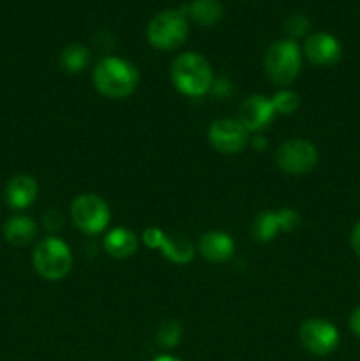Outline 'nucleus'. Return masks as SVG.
<instances>
[{
	"mask_svg": "<svg viewBox=\"0 0 360 361\" xmlns=\"http://www.w3.org/2000/svg\"><path fill=\"white\" fill-rule=\"evenodd\" d=\"M39 194L37 182L32 176L18 175L11 178L6 185V201L14 210L28 208Z\"/></svg>",
	"mask_w": 360,
	"mask_h": 361,
	"instance_id": "obj_14",
	"label": "nucleus"
},
{
	"mask_svg": "<svg viewBox=\"0 0 360 361\" xmlns=\"http://www.w3.org/2000/svg\"><path fill=\"white\" fill-rule=\"evenodd\" d=\"M32 263L44 281H62L73 267V254L66 242L48 236L35 245Z\"/></svg>",
	"mask_w": 360,
	"mask_h": 361,
	"instance_id": "obj_4",
	"label": "nucleus"
},
{
	"mask_svg": "<svg viewBox=\"0 0 360 361\" xmlns=\"http://www.w3.org/2000/svg\"><path fill=\"white\" fill-rule=\"evenodd\" d=\"M42 222H44V226L48 229H59L60 224H62V217H60L59 212L49 210L48 214L44 215V219H42Z\"/></svg>",
	"mask_w": 360,
	"mask_h": 361,
	"instance_id": "obj_23",
	"label": "nucleus"
},
{
	"mask_svg": "<svg viewBox=\"0 0 360 361\" xmlns=\"http://www.w3.org/2000/svg\"><path fill=\"white\" fill-rule=\"evenodd\" d=\"M275 109L272 106L270 99L265 95H251L240 104L239 108V122L246 127L249 133H258L265 129L268 123L274 120Z\"/></svg>",
	"mask_w": 360,
	"mask_h": 361,
	"instance_id": "obj_13",
	"label": "nucleus"
},
{
	"mask_svg": "<svg viewBox=\"0 0 360 361\" xmlns=\"http://www.w3.org/2000/svg\"><path fill=\"white\" fill-rule=\"evenodd\" d=\"M104 249L115 259H127L138 250V238L131 229L115 228L106 235Z\"/></svg>",
	"mask_w": 360,
	"mask_h": 361,
	"instance_id": "obj_16",
	"label": "nucleus"
},
{
	"mask_svg": "<svg viewBox=\"0 0 360 361\" xmlns=\"http://www.w3.org/2000/svg\"><path fill=\"white\" fill-rule=\"evenodd\" d=\"M143 242L145 245L150 249H159L162 256L168 257L173 263H189L194 257V247L186 236L169 235V233H162L157 228H148L143 231Z\"/></svg>",
	"mask_w": 360,
	"mask_h": 361,
	"instance_id": "obj_10",
	"label": "nucleus"
},
{
	"mask_svg": "<svg viewBox=\"0 0 360 361\" xmlns=\"http://www.w3.org/2000/svg\"><path fill=\"white\" fill-rule=\"evenodd\" d=\"M307 28H309V21L304 16H292L288 20V23H286V30L292 35H295V37L306 34Z\"/></svg>",
	"mask_w": 360,
	"mask_h": 361,
	"instance_id": "obj_22",
	"label": "nucleus"
},
{
	"mask_svg": "<svg viewBox=\"0 0 360 361\" xmlns=\"http://www.w3.org/2000/svg\"><path fill=\"white\" fill-rule=\"evenodd\" d=\"M90 62V51L81 44H71L60 53V67L67 73H81Z\"/></svg>",
	"mask_w": 360,
	"mask_h": 361,
	"instance_id": "obj_19",
	"label": "nucleus"
},
{
	"mask_svg": "<svg viewBox=\"0 0 360 361\" xmlns=\"http://www.w3.org/2000/svg\"><path fill=\"white\" fill-rule=\"evenodd\" d=\"M201 256L212 263H222L228 261L235 252V243L232 236L222 231H210L201 236L200 240Z\"/></svg>",
	"mask_w": 360,
	"mask_h": 361,
	"instance_id": "obj_15",
	"label": "nucleus"
},
{
	"mask_svg": "<svg viewBox=\"0 0 360 361\" xmlns=\"http://www.w3.org/2000/svg\"><path fill=\"white\" fill-rule=\"evenodd\" d=\"M172 81L179 92L189 97H200L212 87L214 74L205 56L187 51L176 56L172 63Z\"/></svg>",
	"mask_w": 360,
	"mask_h": 361,
	"instance_id": "obj_2",
	"label": "nucleus"
},
{
	"mask_svg": "<svg viewBox=\"0 0 360 361\" xmlns=\"http://www.w3.org/2000/svg\"><path fill=\"white\" fill-rule=\"evenodd\" d=\"M265 73L268 80L279 87H288L302 69V51L292 39L275 41L265 53Z\"/></svg>",
	"mask_w": 360,
	"mask_h": 361,
	"instance_id": "obj_3",
	"label": "nucleus"
},
{
	"mask_svg": "<svg viewBox=\"0 0 360 361\" xmlns=\"http://www.w3.org/2000/svg\"><path fill=\"white\" fill-rule=\"evenodd\" d=\"M300 344L309 353L318 356H327L334 353L339 345V331L330 321L314 319L304 321L299 331Z\"/></svg>",
	"mask_w": 360,
	"mask_h": 361,
	"instance_id": "obj_8",
	"label": "nucleus"
},
{
	"mask_svg": "<svg viewBox=\"0 0 360 361\" xmlns=\"http://www.w3.org/2000/svg\"><path fill=\"white\" fill-rule=\"evenodd\" d=\"M349 328H352L353 335L360 338V307H356L349 316Z\"/></svg>",
	"mask_w": 360,
	"mask_h": 361,
	"instance_id": "obj_24",
	"label": "nucleus"
},
{
	"mask_svg": "<svg viewBox=\"0 0 360 361\" xmlns=\"http://www.w3.org/2000/svg\"><path fill=\"white\" fill-rule=\"evenodd\" d=\"M189 35V23L180 11H162L147 27V39L157 49H176Z\"/></svg>",
	"mask_w": 360,
	"mask_h": 361,
	"instance_id": "obj_5",
	"label": "nucleus"
},
{
	"mask_svg": "<svg viewBox=\"0 0 360 361\" xmlns=\"http://www.w3.org/2000/svg\"><path fill=\"white\" fill-rule=\"evenodd\" d=\"M299 214L289 208L281 212H261L254 221L253 236L261 243L272 242L279 231H292L299 226Z\"/></svg>",
	"mask_w": 360,
	"mask_h": 361,
	"instance_id": "obj_11",
	"label": "nucleus"
},
{
	"mask_svg": "<svg viewBox=\"0 0 360 361\" xmlns=\"http://www.w3.org/2000/svg\"><path fill=\"white\" fill-rule=\"evenodd\" d=\"M270 101H272V106H274L275 113H281V115H292V113L296 111V108H299L300 104L299 94L293 90H288V88L279 90Z\"/></svg>",
	"mask_w": 360,
	"mask_h": 361,
	"instance_id": "obj_20",
	"label": "nucleus"
},
{
	"mask_svg": "<svg viewBox=\"0 0 360 361\" xmlns=\"http://www.w3.org/2000/svg\"><path fill=\"white\" fill-rule=\"evenodd\" d=\"M154 361H182V360L176 358V356H172V355H161V356H157Z\"/></svg>",
	"mask_w": 360,
	"mask_h": 361,
	"instance_id": "obj_26",
	"label": "nucleus"
},
{
	"mask_svg": "<svg viewBox=\"0 0 360 361\" xmlns=\"http://www.w3.org/2000/svg\"><path fill=\"white\" fill-rule=\"evenodd\" d=\"M35 235H37V224H35L34 219L27 217V215L11 217L4 224V236L11 245H28L35 238Z\"/></svg>",
	"mask_w": 360,
	"mask_h": 361,
	"instance_id": "obj_17",
	"label": "nucleus"
},
{
	"mask_svg": "<svg viewBox=\"0 0 360 361\" xmlns=\"http://www.w3.org/2000/svg\"><path fill=\"white\" fill-rule=\"evenodd\" d=\"M191 18L198 25L212 27L222 16V4L219 0H194L189 7Z\"/></svg>",
	"mask_w": 360,
	"mask_h": 361,
	"instance_id": "obj_18",
	"label": "nucleus"
},
{
	"mask_svg": "<svg viewBox=\"0 0 360 361\" xmlns=\"http://www.w3.org/2000/svg\"><path fill=\"white\" fill-rule=\"evenodd\" d=\"M304 53L307 60L314 66L330 67L339 62L342 55V48L334 35L327 32H318V34L309 35L304 44Z\"/></svg>",
	"mask_w": 360,
	"mask_h": 361,
	"instance_id": "obj_12",
	"label": "nucleus"
},
{
	"mask_svg": "<svg viewBox=\"0 0 360 361\" xmlns=\"http://www.w3.org/2000/svg\"><path fill=\"white\" fill-rule=\"evenodd\" d=\"M275 162L279 168L289 175H304L316 168L318 150L311 141L295 137L288 140L275 152Z\"/></svg>",
	"mask_w": 360,
	"mask_h": 361,
	"instance_id": "obj_7",
	"label": "nucleus"
},
{
	"mask_svg": "<svg viewBox=\"0 0 360 361\" xmlns=\"http://www.w3.org/2000/svg\"><path fill=\"white\" fill-rule=\"evenodd\" d=\"M352 247H353V250H355V254L356 256L360 257V222H356L355 224V228H353V231H352Z\"/></svg>",
	"mask_w": 360,
	"mask_h": 361,
	"instance_id": "obj_25",
	"label": "nucleus"
},
{
	"mask_svg": "<svg viewBox=\"0 0 360 361\" xmlns=\"http://www.w3.org/2000/svg\"><path fill=\"white\" fill-rule=\"evenodd\" d=\"M180 335H182V328L176 321H162L157 330V342L162 348H173V345L179 344Z\"/></svg>",
	"mask_w": 360,
	"mask_h": 361,
	"instance_id": "obj_21",
	"label": "nucleus"
},
{
	"mask_svg": "<svg viewBox=\"0 0 360 361\" xmlns=\"http://www.w3.org/2000/svg\"><path fill=\"white\" fill-rule=\"evenodd\" d=\"M94 85L104 97L124 99L129 97L140 83V73L127 60L119 56H106L95 66Z\"/></svg>",
	"mask_w": 360,
	"mask_h": 361,
	"instance_id": "obj_1",
	"label": "nucleus"
},
{
	"mask_svg": "<svg viewBox=\"0 0 360 361\" xmlns=\"http://www.w3.org/2000/svg\"><path fill=\"white\" fill-rule=\"evenodd\" d=\"M71 219L74 226L87 235L104 231L112 221L108 203L95 194H81L71 204Z\"/></svg>",
	"mask_w": 360,
	"mask_h": 361,
	"instance_id": "obj_6",
	"label": "nucleus"
},
{
	"mask_svg": "<svg viewBox=\"0 0 360 361\" xmlns=\"http://www.w3.org/2000/svg\"><path fill=\"white\" fill-rule=\"evenodd\" d=\"M247 140L249 130L236 118H219L208 129V141L219 154H239L246 148Z\"/></svg>",
	"mask_w": 360,
	"mask_h": 361,
	"instance_id": "obj_9",
	"label": "nucleus"
}]
</instances>
